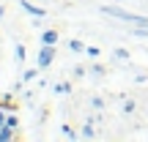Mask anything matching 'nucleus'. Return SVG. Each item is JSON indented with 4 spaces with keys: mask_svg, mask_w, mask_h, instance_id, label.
<instances>
[{
    "mask_svg": "<svg viewBox=\"0 0 148 142\" xmlns=\"http://www.w3.org/2000/svg\"><path fill=\"white\" fill-rule=\"evenodd\" d=\"M101 11H104V14H110V16H115V19H121V22H132V25L148 27V19H143V16H137V14H129V11H123V8H112V5H101Z\"/></svg>",
    "mask_w": 148,
    "mask_h": 142,
    "instance_id": "1",
    "label": "nucleus"
},
{
    "mask_svg": "<svg viewBox=\"0 0 148 142\" xmlns=\"http://www.w3.org/2000/svg\"><path fill=\"white\" fill-rule=\"evenodd\" d=\"M52 60H55V49H52V44H44L41 52H38V66H41V69H47Z\"/></svg>",
    "mask_w": 148,
    "mask_h": 142,
    "instance_id": "2",
    "label": "nucleus"
},
{
    "mask_svg": "<svg viewBox=\"0 0 148 142\" xmlns=\"http://www.w3.org/2000/svg\"><path fill=\"white\" fill-rule=\"evenodd\" d=\"M22 8H25L27 14L38 16V19H41V16H47V11H44V8H38V5H33V3H27V0H22Z\"/></svg>",
    "mask_w": 148,
    "mask_h": 142,
    "instance_id": "3",
    "label": "nucleus"
},
{
    "mask_svg": "<svg viewBox=\"0 0 148 142\" xmlns=\"http://www.w3.org/2000/svg\"><path fill=\"white\" fill-rule=\"evenodd\" d=\"M55 41H58V33L55 30H44L41 33V44H55Z\"/></svg>",
    "mask_w": 148,
    "mask_h": 142,
    "instance_id": "4",
    "label": "nucleus"
},
{
    "mask_svg": "<svg viewBox=\"0 0 148 142\" xmlns=\"http://www.w3.org/2000/svg\"><path fill=\"white\" fill-rule=\"evenodd\" d=\"M69 49H71V52H85L88 47H85L82 41H77V38H74V41H69Z\"/></svg>",
    "mask_w": 148,
    "mask_h": 142,
    "instance_id": "5",
    "label": "nucleus"
},
{
    "mask_svg": "<svg viewBox=\"0 0 148 142\" xmlns=\"http://www.w3.org/2000/svg\"><path fill=\"white\" fill-rule=\"evenodd\" d=\"M14 52H16V63H25V47H22V44H16Z\"/></svg>",
    "mask_w": 148,
    "mask_h": 142,
    "instance_id": "6",
    "label": "nucleus"
},
{
    "mask_svg": "<svg viewBox=\"0 0 148 142\" xmlns=\"http://www.w3.org/2000/svg\"><path fill=\"white\" fill-rule=\"evenodd\" d=\"M11 134H14V128H11V126H3V128H0V142H3V139H11Z\"/></svg>",
    "mask_w": 148,
    "mask_h": 142,
    "instance_id": "7",
    "label": "nucleus"
},
{
    "mask_svg": "<svg viewBox=\"0 0 148 142\" xmlns=\"http://www.w3.org/2000/svg\"><path fill=\"white\" fill-rule=\"evenodd\" d=\"M38 77V71L36 69H30V71H25V77H22V82H30V79H36Z\"/></svg>",
    "mask_w": 148,
    "mask_h": 142,
    "instance_id": "8",
    "label": "nucleus"
},
{
    "mask_svg": "<svg viewBox=\"0 0 148 142\" xmlns=\"http://www.w3.org/2000/svg\"><path fill=\"white\" fill-rule=\"evenodd\" d=\"M82 137H88V139H93V137H96V131H93V128H90V126H85V131H82Z\"/></svg>",
    "mask_w": 148,
    "mask_h": 142,
    "instance_id": "9",
    "label": "nucleus"
},
{
    "mask_svg": "<svg viewBox=\"0 0 148 142\" xmlns=\"http://www.w3.org/2000/svg\"><path fill=\"white\" fill-rule=\"evenodd\" d=\"M5 126H11V128H16V118H14V115H8V118H5Z\"/></svg>",
    "mask_w": 148,
    "mask_h": 142,
    "instance_id": "10",
    "label": "nucleus"
},
{
    "mask_svg": "<svg viewBox=\"0 0 148 142\" xmlns=\"http://www.w3.org/2000/svg\"><path fill=\"white\" fill-rule=\"evenodd\" d=\"M115 58H121V60H129V52H126V49H118V52H115Z\"/></svg>",
    "mask_w": 148,
    "mask_h": 142,
    "instance_id": "11",
    "label": "nucleus"
},
{
    "mask_svg": "<svg viewBox=\"0 0 148 142\" xmlns=\"http://www.w3.org/2000/svg\"><path fill=\"white\" fill-rule=\"evenodd\" d=\"M69 90H71L69 85H58V88H55V93H69Z\"/></svg>",
    "mask_w": 148,
    "mask_h": 142,
    "instance_id": "12",
    "label": "nucleus"
},
{
    "mask_svg": "<svg viewBox=\"0 0 148 142\" xmlns=\"http://www.w3.org/2000/svg\"><path fill=\"white\" fill-rule=\"evenodd\" d=\"M85 52H88L90 58H99V49H96V47H88V49H85Z\"/></svg>",
    "mask_w": 148,
    "mask_h": 142,
    "instance_id": "13",
    "label": "nucleus"
},
{
    "mask_svg": "<svg viewBox=\"0 0 148 142\" xmlns=\"http://www.w3.org/2000/svg\"><path fill=\"white\" fill-rule=\"evenodd\" d=\"M5 126V118H3V107H0V128Z\"/></svg>",
    "mask_w": 148,
    "mask_h": 142,
    "instance_id": "14",
    "label": "nucleus"
}]
</instances>
